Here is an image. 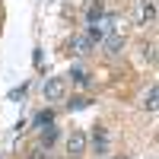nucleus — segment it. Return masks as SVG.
Instances as JSON below:
<instances>
[{"label":"nucleus","instance_id":"nucleus-1","mask_svg":"<svg viewBox=\"0 0 159 159\" xmlns=\"http://www.w3.org/2000/svg\"><path fill=\"white\" fill-rule=\"evenodd\" d=\"M64 92H67V83H64L61 76H54V80H48V83H45V99H48V102L64 99Z\"/></svg>","mask_w":159,"mask_h":159},{"label":"nucleus","instance_id":"nucleus-2","mask_svg":"<svg viewBox=\"0 0 159 159\" xmlns=\"http://www.w3.org/2000/svg\"><path fill=\"white\" fill-rule=\"evenodd\" d=\"M99 45H102V51H105V54H118V51H121V45H124L121 29H118V32H108V35H105Z\"/></svg>","mask_w":159,"mask_h":159},{"label":"nucleus","instance_id":"nucleus-3","mask_svg":"<svg viewBox=\"0 0 159 159\" xmlns=\"http://www.w3.org/2000/svg\"><path fill=\"white\" fill-rule=\"evenodd\" d=\"M83 150H86V134H83V130H73V134L67 137V153L70 156H80Z\"/></svg>","mask_w":159,"mask_h":159},{"label":"nucleus","instance_id":"nucleus-4","mask_svg":"<svg viewBox=\"0 0 159 159\" xmlns=\"http://www.w3.org/2000/svg\"><path fill=\"white\" fill-rule=\"evenodd\" d=\"M70 51H73V54H80V57H83V54H89V51H92L89 35H76L73 42H70Z\"/></svg>","mask_w":159,"mask_h":159},{"label":"nucleus","instance_id":"nucleus-5","mask_svg":"<svg viewBox=\"0 0 159 159\" xmlns=\"http://www.w3.org/2000/svg\"><path fill=\"white\" fill-rule=\"evenodd\" d=\"M140 19L147 25L156 22V0H140Z\"/></svg>","mask_w":159,"mask_h":159},{"label":"nucleus","instance_id":"nucleus-6","mask_svg":"<svg viewBox=\"0 0 159 159\" xmlns=\"http://www.w3.org/2000/svg\"><path fill=\"white\" fill-rule=\"evenodd\" d=\"M102 16H105V10H102V3H99V0H96V3L89 7V13H86V22L92 25V22H99Z\"/></svg>","mask_w":159,"mask_h":159},{"label":"nucleus","instance_id":"nucleus-7","mask_svg":"<svg viewBox=\"0 0 159 159\" xmlns=\"http://www.w3.org/2000/svg\"><path fill=\"white\" fill-rule=\"evenodd\" d=\"M156 99H159V89H156V86H150V92H147V99H143V108H147V111H156V105H159Z\"/></svg>","mask_w":159,"mask_h":159},{"label":"nucleus","instance_id":"nucleus-8","mask_svg":"<svg viewBox=\"0 0 159 159\" xmlns=\"http://www.w3.org/2000/svg\"><path fill=\"white\" fill-rule=\"evenodd\" d=\"M92 143H96V153H105V143H108V137H105V130H102V127H96Z\"/></svg>","mask_w":159,"mask_h":159},{"label":"nucleus","instance_id":"nucleus-9","mask_svg":"<svg viewBox=\"0 0 159 159\" xmlns=\"http://www.w3.org/2000/svg\"><path fill=\"white\" fill-rule=\"evenodd\" d=\"M54 140H57V127H51V124H48V127L42 130V147H51Z\"/></svg>","mask_w":159,"mask_h":159},{"label":"nucleus","instance_id":"nucleus-10","mask_svg":"<svg viewBox=\"0 0 159 159\" xmlns=\"http://www.w3.org/2000/svg\"><path fill=\"white\" fill-rule=\"evenodd\" d=\"M70 80L80 83V86H86V83H89V73H86L83 67H73V70H70Z\"/></svg>","mask_w":159,"mask_h":159},{"label":"nucleus","instance_id":"nucleus-11","mask_svg":"<svg viewBox=\"0 0 159 159\" xmlns=\"http://www.w3.org/2000/svg\"><path fill=\"white\" fill-rule=\"evenodd\" d=\"M35 124H42V127L45 124H54V111H38L35 115Z\"/></svg>","mask_w":159,"mask_h":159},{"label":"nucleus","instance_id":"nucleus-12","mask_svg":"<svg viewBox=\"0 0 159 159\" xmlns=\"http://www.w3.org/2000/svg\"><path fill=\"white\" fill-rule=\"evenodd\" d=\"M89 105V99L86 96H80V99H70V108H86Z\"/></svg>","mask_w":159,"mask_h":159}]
</instances>
